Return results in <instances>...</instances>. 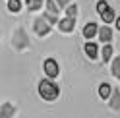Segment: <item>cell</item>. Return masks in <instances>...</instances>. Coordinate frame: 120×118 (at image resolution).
Instances as JSON below:
<instances>
[{"label": "cell", "instance_id": "cell-6", "mask_svg": "<svg viewBox=\"0 0 120 118\" xmlns=\"http://www.w3.org/2000/svg\"><path fill=\"white\" fill-rule=\"evenodd\" d=\"M107 101H109V105H110V108L114 110V112H120V89H118V87L112 85L110 97H109Z\"/></svg>", "mask_w": 120, "mask_h": 118}, {"label": "cell", "instance_id": "cell-3", "mask_svg": "<svg viewBox=\"0 0 120 118\" xmlns=\"http://www.w3.org/2000/svg\"><path fill=\"white\" fill-rule=\"evenodd\" d=\"M33 31H35L37 37H49L50 31H52V25L47 23L43 16H37V18L33 19Z\"/></svg>", "mask_w": 120, "mask_h": 118}, {"label": "cell", "instance_id": "cell-21", "mask_svg": "<svg viewBox=\"0 0 120 118\" xmlns=\"http://www.w3.org/2000/svg\"><path fill=\"white\" fill-rule=\"evenodd\" d=\"M70 2H72V0H54V4L58 6V10H64L66 6L70 4Z\"/></svg>", "mask_w": 120, "mask_h": 118}, {"label": "cell", "instance_id": "cell-22", "mask_svg": "<svg viewBox=\"0 0 120 118\" xmlns=\"http://www.w3.org/2000/svg\"><path fill=\"white\" fill-rule=\"evenodd\" d=\"M21 2H25V4H27V2H29V0H21Z\"/></svg>", "mask_w": 120, "mask_h": 118}, {"label": "cell", "instance_id": "cell-2", "mask_svg": "<svg viewBox=\"0 0 120 118\" xmlns=\"http://www.w3.org/2000/svg\"><path fill=\"white\" fill-rule=\"evenodd\" d=\"M10 43H12V48L18 50V52H23V50H27L29 47H31V41H29V37H27V31L21 25H18L16 29H14Z\"/></svg>", "mask_w": 120, "mask_h": 118}, {"label": "cell", "instance_id": "cell-13", "mask_svg": "<svg viewBox=\"0 0 120 118\" xmlns=\"http://www.w3.org/2000/svg\"><path fill=\"white\" fill-rule=\"evenodd\" d=\"M110 91H112V85H110L109 81H101V83H99V97H101L103 101H107V99L110 97Z\"/></svg>", "mask_w": 120, "mask_h": 118}, {"label": "cell", "instance_id": "cell-11", "mask_svg": "<svg viewBox=\"0 0 120 118\" xmlns=\"http://www.w3.org/2000/svg\"><path fill=\"white\" fill-rule=\"evenodd\" d=\"M99 16H101V19H103V23H105V25H110L118 14H116V10L112 8V6H107V8H105V10L99 14Z\"/></svg>", "mask_w": 120, "mask_h": 118}, {"label": "cell", "instance_id": "cell-12", "mask_svg": "<svg viewBox=\"0 0 120 118\" xmlns=\"http://www.w3.org/2000/svg\"><path fill=\"white\" fill-rule=\"evenodd\" d=\"M112 56H114L112 45H110V43H109V45H103V48H101V60L107 64V62H110V60H112Z\"/></svg>", "mask_w": 120, "mask_h": 118}, {"label": "cell", "instance_id": "cell-1", "mask_svg": "<svg viewBox=\"0 0 120 118\" xmlns=\"http://www.w3.org/2000/svg\"><path fill=\"white\" fill-rule=\"evenodd\" d=\"M37 93L43 101H56L60 97V85L54 81V79L43 77L39 83H37Z\"/></svg>", "mask_w": 120, "mask_h": 118}, {"label": "cell", "instance_id": "cell-16", "mask_svg": "<svg viewBox=\"0 0 120 118\" xmlns=\"http://www.w3.org/2000/svg\"><path fill=\"white\" fill-rule=\"evenodd\" d=\"M8 2V12L10 14H19L21 12V0H6Z\"/></svg>", "mask_w": 120, "mask_h": 118}, {"label": "cell", "instance_id": "cell-18", "mask_svg": "<svg viewBox=\"0 0 120 118\" xmlns=\"http://www.w3.org/2000/svg\"><path fill=\"white\" fill-rule=\"evenodd\" d=\"M43 2L45 0H29L27 2V12H37L43 8Z\"/></svg>", "mask_w": 120, "mask_h": 118}, {"label": "cell", "instance_id": "cell-15", "mask_svg": "<svg viewBox=\"0 0 120 118\" xmlns=\"http://www.w3.org/2000/svg\"><path fill=\"white\" fill-rule=\"evenodd\" d=\"M110 74H112V77L120 79V56H112V64H110Z\"/></svg>", "mask_w": 120, "mask_h": 118}, {"label": "cell", "instance_id": "cell-20", "mask_svg": "<svg viewBox=\"0 0 120 118\" xmlns=\"http://www.w3.org/2000/svg\"><path fill=\"white\" fill-rule=\"evenodd\" d=\"M107 6H110V4L107 2V0H99V2H97V14H101L105 8H107Z\"/></svg>", "mask_w": 120, "mask_h": 118}, {"label": "cell", "instance_id": "cell-8", "mask_svg": "<svg viewBox=\"0 0 120 118\" xmlns=\"http://www.w3.org/2000/svg\"><path fill=\"white\" fill-rule=\"evenodd\" d=\"M97 29H99V25L95 23V21H87V23L83 25V29H81V35H83L85 41H91L93 37L97 35Z\"/></svg>", "mask_w": 120, "mask_h": 118}, {"label": "cell", "instance_id": "cell-10", "mask_svg": "<svg viewBox=\"0 0 120 118\" xmlns=\"http://www.w3.org/2000/svg\"><path fill=\"white\" fill-rule=\"evenodd\" d=\"M97 37H99V41H101V43L109 45V43L112 41V27H109V25L99 27V29H97Z\"/></svg>", "mask_w": 120, "mask_h": 118}, {"label": "cell", "instance_id": "cell-7", "mask_svg": "<svg viewBox=\"0 0 120 118\" xmlns=\"http://www.w3.org/2000/svg\"><path fill=\"white\" fill-rule=\"evenodd\" d=\"M58 31L62 33H74V29H76V19H70V18H62L58 19Z\"/></svg>", "mask_w": 120, "mask_h": 118}, {"label": "cell", "instance_id": "cell-19", "mask_svg": "<svg viewBox=\"0 0 120 118\" xmlns=\"http://www.w3.org/2000/svg\"><path fill=\"white\" fill-rule=\"evenodd\" d=\"M41 16H43L45 21H47V23H50V25H56V23H58V16H52V14H49V12H43Z\"/></svg>", "mask_w": 120, "mask_h": 118}, {"label": "cell", "instance_id": "cell-17", "mask_svg": "<svg viewBox=\"0 0 120 118\" xmlns=\"http://www.w3.org/2000/svg\"><path fill=\"white\" fill-rule=\"evenodd\" d=\"M45 6H47V10H45V12H49V14H52V16H58V14H60V10H58V6L54 4V0H45Z\"/></svg>", "mask_w": 120, "mask_h": 118}, {"label": "cell", "instance_id": "cell-14", "mask_svg": "<svg viewBox=\"0 0 120 118\" xmlns=\"http://www.w3.org/2000/svg\"><path fill=\"white\" fill-rule=\"evenodd\" d=\"M78 4L76 2H70L68 6L64 8V12H66V18H70V19H78Z\"/></svg>", "mask_w": 120, "mask_h": 118}, {"label": "cell", "instance_id": "cell-4", "mask_svg": "<svg viewBox=\"0 0 120 118\" xmlns=\"http://www.w3.org/2000/svg\"><path fill=\"white\" fill-rule=\"evenodd\" d=\"M43 72H45V76H47L49 79H56L60 76V64H58V60L47 58V60L43 62Z\"/></svg>", "mask_w": 120, "mask_h": 118}, {"label": "cell", "instance_id": "cell-9", "mask_svg": "<svg viewBox=\"0 0 120 118\" xmlns=\"http://www.w3.org/2000/svg\"><path fill=\"white\" fill-rule=\"evenodd\" d=\"M83 52H85V56L89 60H97V58H99V47H97V43L87 41L83 45Z\"/></svg>", "mask_w": 120, "mask_h": 118}, {"label": "cell", "instance_id": "cell-5", "mask_svg": "<svg viewBox=\"0 0 120 118\" xmlns=\"http://www.w3.org/2000/svg\"><path fill=\"white\" fill-rule=\"evenodd\" d=\"M16 112H18V108H16V105L10 103V101H6V103L0 105V118H14Z\"/></svg>", "mask_w": 120, "mask_h": 118}]
</instances>
